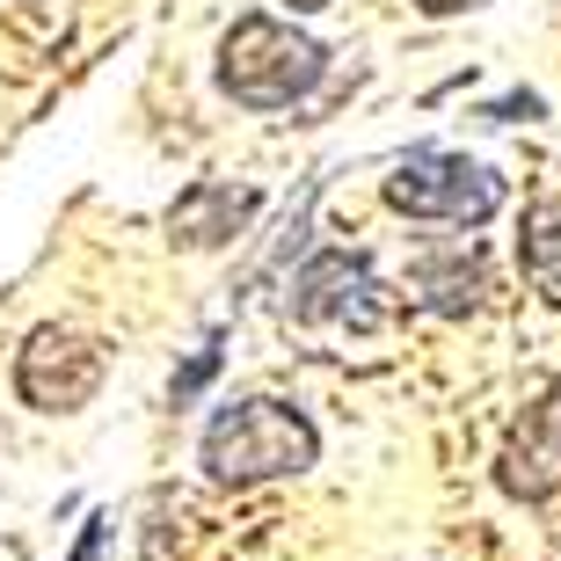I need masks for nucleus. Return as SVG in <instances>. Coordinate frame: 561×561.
<instances>
[{
	"mask_svg": "<svg viewBox=\"0 0 561 561\" xmlns=\"http://www.w3.org/2000/svg\"><path fill=\"white\" fill-rule=\"evenodd\" d=\"M197 459H205V474L219 489H255V481L307 474L313 459H321V431L277 394H241L205 423Z\"/></svg>",
	"mask_w": 561,
	"mask_h": 561,
	"instance_id": "f257e3e1",
	"label": "nucleus"
},
{
	"mask_svg": "<svg viewBox=\"0 0 561 561\" xmlns=\"http://www.w3.org/2000/svg\"><path fill=\"white\" fill-rule=\"evenodd\" d=\"M321 81H329V51L285 15L255 8L219 37V95H233L241 110H291Z\"/></svg>",
	"mask_w": 561,
	"mask_h": 561,
	"instance_id": "f03ea898",
	"label": "nucleus"
},
{
	"mask_svg": "<svg viewBox=\"0 0 561 561\" xmlns=\"http://www.w3.org/2000/svg\"><path fill=\"white\" fill-rule=\"evenodd\" d=\"M387 205L409 211V219H437V227L474 233L503 211V175L467 161V153H453V146H416V153H401L394 175H387Z\"/></svg>",
	"mask_w": 561,
	"mask_h": 561,
	"instance_id": "7ed1b4c3",
	"label": "nucleus"
},
{
	"mask_svg": "<svg viewBox=\"0 0 561 561\" xmlns=\"http://www.w3.org/2000/svg\"><path fill=\"white\" fill-rule=\"evenodd\" d=\"M285 307L299 329H329V335H373L394 321V291L387 277L365 263L357 249H313L299 271H291Z\"/></svg>",
	"mask_w": 561,
	"mask_h": 561,
	"instance_id": "20e7f679",
	"label": "nucleus"
},
{
	"mask_svg": "<svg viewBox=\"0 0 561 561\" xmlns=\"http://www.w3.org/2000/svg\"><path fill=\"white\" fill-rule=\"evenodd\" d=\"M103 387V343L81 329H59V321H44V329L22 335L15 351V394L44 416H73L88 409Z\"/></svg>",
	"mask_w": 561,
	"mask_h": 561,
	"instance_id": "39448f33",
	"label": "nucleus"
},
{
	"mask_svg": "<svg viewBox=\"0 0 561 561\" xmlns=\"http://www.w3.org/2000/svg\"><path fill=\"white\" fill-rule=\"evenodd\" d=\"M496 481H503V496H518V503L561 496V394H540L518 423H511L503 459H496Z\"/></svg>",
	"mask_w": 561,
	"mask_h": 561,
	"instance_id": "423d86ee",
	"label": "nucleus"
},
{
	"mask_svg": "<svg viewBox=\"0 0 561 561\" xmlns=\"http://www.w3.org/2000/svg\"><path fill=\"white\" fill-rule=\"evenodd\" d=\"M255 211H263V197L241 183H211V175H197V183L168 205V233H175V249H227V241H241V227H249Z\"/></svg>",
	"mask_w": 561,
	"mask_h": 561,
	"instance_id": "0eeeda50",
	"label": "nucleus"
},
{
	"mask_svg": "<svg viewBox=\"0 0 561 561\" xmlns=\"http://www.w3.org/2000/svg\"><path fill=\"white\" fill-rule=\"evenodd\" d=\"M416 291H423V307H437V313H467V307H481V291H489V263H481V249L423 255Z\"/></svg>",
	"mask_w": 561,
	"mask_h": 561,
	"instance_id": "6e6552de",
	"label": "nucleus"
},
{
	"mask_svg": "<svg viewBox=\"0 0 561 561\" xmlns=\"http://www.w3.org/2000/svg\"><path fill=\"white\" fill-rule=\"evenodd\" d=\"M518 263H525V277H533V291H540L547 307H561V190L525 211Z\"/></svg>",
	"mask_w": 561,
	"mask_h": 561,
	"instance_id": "1a4fd4ad",
	"label": "nucleus"
},
{
	"mask_svg": "<svg viewBox=\"0 0 561 561\" xmlns=\"http://www.w3.org/2000/svg\"><path fill=\"white\" fill-rule=\"evenodd\" d=\"M211 373H219V351H211V343H205V351H197V357H190V365H183V373H175V387H168V394H175V409H183V401H197V394H205V387H211Z\"/></svg>",
	"mask_w": 561,
	"mask_h": 561,
	"instance_id": "9d476101",
	"label": "nucleus"
},
{
	"mask_svg": "<svg viewBox=\"0 0 561 561\" xmlns=\"http://www.w3.org/2000/svg\"><path fill=\"white\" fill-rule=\"evenodd\" d=\"M423 15H467V8H489V0H416Z\"/></svg>",
	"mask_w": 561,
	"mask_h": 561,
	"instance_id": "9b49d317",
	"label": "nucleus"
},
{
	"mask_svg": "<svg viewBox=\"0 0 561 561\" xmlns=\"http://www.w3.org/2000/svg\"><path fill=\"white\" fill-rule=\"evenodd\" d=\"M95 547H103V518H88V540H81V554H73V561H95Z\"/></svg>",
	"mask_w": 561,
	"mask_h": 561,
	"instance_id": "f8f14e48",
	"label": "nucleus"
},
{
	"mask_svg": "<svg viewBox=\"0 0 561 561\" xmlns=\"http://www.w3.org/2000/svg\"><path fill=\"white\" fill-rule=\"evenodd\" d=\"M277 8H285V15H321L329 0H277Z\"/></svg>",
	"mask_w": 561,
	"mask_h": 561,
	"instance_id": "ddd939ff",
	"label": "nucleus"
}]
</instances>
